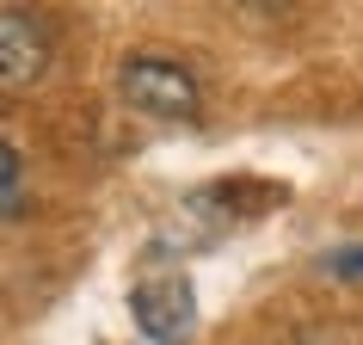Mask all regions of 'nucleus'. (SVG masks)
<instances>
[{
  "label": "nucleus",
  "mask_w": 363,
  "mask_h": 345,
  "mask_svg": "<svg viewBox=\"0 0 363 345\" xmlns=\"http://www.w3.org/2000/svg\"><path fill=\"white\" fill-rule=\"evenodd\" d=\"M38 68H43V31L31 25V13L6 6L0 13V75H6V87H25V80H38Z\"/></svg>",
  "instance_id": "3"
},
{
  "label": "nucleus",
  "mask_w": 363,
  "mask_h": 345,
  "mask_svg": "<svg viewBox=\"0 0 363 345\" xmlns=\"http://www.w3.org/2000/svg\"><path fill=\"white\" fill-rule=\"evenodd\" d=\"M0 179H6V222H19L25 216V160H19L13 142L0 148Z\"/></svg>",
  "instance_id": "5"
},
{
  "label": "nucleus",
  "mask_w": 363,
  "mask_h": 345,
  "mask_svg": "<svg viewBox=\"0 0 363 345\" xmlns=\"http://www.w3.org/2000/svg\"><path fill=\"white\" fill-rule=\"evenodd\" d=\"M117 93L130 99L142 117H191V111H197V75L185 68V62H167V56H135V62H123Z\"/></svg>",
  "instance_id": "1"
},
{
  "label": "nucleus",
  "mask_w": 363,
  "mask_h": 345,
  "mask_svg": "<svg viewBox=\"0 0 363 345\" xmlns=\"http://www.w3.org/2000/svg\"><path fill=\"white\" fill-rule=\"evenodd\" d=\"M216 210V192H197L179 204V216L167 222V234H160V247H179V253H191V247H210L216 234L228 229V216H210Z\"/></svg>",
  "instance_id": "4"
},
{
  "label": "nucleus",
  "mask_w": 363,
  "mask_h": 345,
  "mask_svg": "<svg viewBox=\"0 0 363 345\" xmlns=\"http://www.w3.org/2000/svg\"><path fill=\"white\" fill-rule=\"evenodd\" d=\"M333 278H363V247H339V253H326L320 259Z\"/></svg>",
  "instance_id": "6"
},
{
  "label": "nucleus",
  "mask_w": 363,
  "mask_h": 345,
  "mask_svg": "<svg viewBox=\"0 0 363 345\" xmlns=\"http://www.w3.org/2000/svg\"><path fill=\"white\" fill-rule=\"evenodd\" d=\"M130 314L154 345H185L197 327V296L185 278H148V284H135Z\"/></svg>",
  "instance_id": "2"
}]
</instances>
